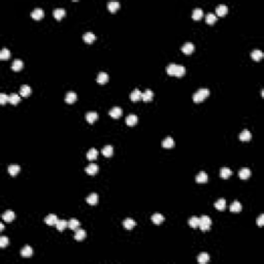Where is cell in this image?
<instances>
[{
    "label": "cell",
    "mask_w": 264,
    "mask_h": 264,
    "mask_svg": "<svg viewBox=\"0 0 264 264\" xmlns=\"http://www.w3.org/2000/svg\"><path fill=\"white\" fill-rule=\"evenodd\" d=\"M166 71L169 76H177V78H181V76H184L186 73V68L183 66V65H177L174 64V63H171L167 66Z\"/></svg>",
    "instance_id": "obj_1"
},
{
    "label": "cell",
    "mask_w": 264,
    "mask_h": 264,
    "mask_svg": "<svg viewBox=\"0 0 264 264\" xmlns=\"http://www.w3.org/2000/svg\"><path fill=\"white\" fill-rule=\"evenodd\" d=\"M209 95V89H199L195 94L193 95V101L195 103H199L202 102L207 96Z\"/></svg>",
    "instance_id": "obj_2"
},
{
    "label": "cell",
    "mask_w": 264,
    "mask_h": 264,
    "mask_svg": "<svg viewBox=\"0 0 264 264\" xmlns=\"http://www.w3.org/2000/svg\"><path fill=\"white\" fill-rule=\"evenodd\" d=\"M211 225H212V220L209 219V217L202 216L199 218V225H198V227L201 229V231H207L211 228Z\"/></svg>",
    "instance_id": "obj_3"
},
{
    "label": "cell",
    "mask_w": 264,
    "mask_h": 264,
    "mask_svg": "<svg viewBox=\"0 0 264 264\" xmlns=\"http://www.w3.org/2000/svg\"><path fill=\"white\" fill-rule=\"evenodd\" d=\"M194 49H195V46H194V44L192 43H186L182 46L181 50L182 52L186 54V55H190V54H192L194 52Z\"/></svg>",
    "instance_id": "obj_4"
},
{
    "label": "cell",
    "mask_w": 264,
    "mask_h": 264,
    "mask_svg": "<svg viewBox=\"0 0 264 264\" xmlns=\"http://www.w3.org/2000/svg\"><path fill=\"white\" fill-rule=\"evenodd\" d=\"M122 114H123L122 109H121L120 107H118V106L113 107V108L108 111V114L114 119H119L121 116H122Z\"/></svg>",
    "instance_id": "obj_5"
},
{
    "label": "cell",
    "mask_w": 264,
    "mask_h": 264,
    "mask_svg": "<svg viewBox=\"0 0 264 264\" xmlns=\"http://www.w3.org/2000/svg\"><path fill=\"white\" fill-rule=\"evenodd\" d=\"M108 81V74L106 72H99L97 74V83L99 85H104Z\"/></svg>",
    "instance_id": "obj_6"
},
{
    "label": "cell",
    "mask_w": 264,
    "mask_h": 264,
    "mask_svg": "<svg viewBox=\"0 0 264 264\" xmlns=\"http://www.w3.org/2000/svg\"><path fill=\"white\" fill-rule=\"evenodd\" d=\"M44 16V11L41 8H35L31 13V17L34 20H41Z\"/></svg>",
    "instance_id": "obj_7"
},
{
    "label": "cell",
    "mask_w": 264,
    "mask_h": 264,
    "mask_svg": "<svg viewBox=\"0 0 264 264\" xmlns=\"http://www.w3.org/2000/svg\"><path fill=\"white\" fill-rule=\"evenodd\" d=\"M227 13H228V7L225 5V4H220V5L217 6L216 13L219 16V17H224Z\"/></svg>",
    "instance_id": "obj_8"
},
{
    "label": "cell",
    "mask_w": 264,
    "mask_h": 264,
    "mask_svg": "<svg viewBox=\"0 0 264 264\" xmlns=\"http://www.w3.org/2000/svg\"><path fill=\"white\" fill-rule=\"evenodd\" d=\"M153 96H154V94H153V92H152V90H150V89H147L144 93H141V99L144 100V102L152 101Z\"/></svg>",
    "instance_id": "obj_9"
},
{
    "label": "cell",
    "mask_w": 264,
    "mask_h": 264,
    "mask_svg": "<svg viewBox=\"0 0 264 264\" xmlns=\"http://www.w3.org/2000/svg\"><path fill=\"white\" fill-rule=\"evenodd\" d=\"M21 255H22L23 258H30V257L33 255V250L29 246H25L22 249V251H21Z\"/></svg>",
    "instance_id": "obj_10"
},
{
    "label": "cell",
    "mask_w": 264,
    "mask_h": 264,
    "mask_svg": "<svg viewBox=\"0 0 264 264\" xmlns=\"http://www.w3.org/2000/svg\"><path fill=\"white\" fill-rule=\"evenodd\" d=\"M174 144H176V142H174V139L171 138V137H166V138H164L162 141V147L165 149H170V148H174Z\"/></svg>",
    "instance_id": "obj_11"
},
{
    "label": "cell",
    "mask_w": 264,
    "mask_h": 264,
    "mask_svg": "<svg viewBox=\"0 0 264 264\" xmlns=\"http://www.w3.org/2000/svg\"><path fill=\"white\" fill-rule=\"evenodd\" d=\"M20 169H21V167L19 166L18 164H11L8 166L7 170H8V174H10L11 176H16L19 172H20Z\"/></svg>",
    "instance_id": "obj_12"
},
{
    "label": "cell",
    "mask_w": 264,
    "mask_h": 264,
    "mask_svg": "<svg viewBox=\"0 0 264 264\" xmlns=\"http://www.w3.org/2000/svg\"><path fill=\"white\" fill-rule=\"evenodd\" d=\"M98 171V166L94 163H91L89 166L86 167V172L89 174V176H95Z\"/></svg>",
    "instance_id": "obj_13"
},
{
    "label": "cell",
    "mask_w": 264,
    "mask_h": 264,
    "mask_svg": "<svg viewBox=\"0 0 264 264\" xmlns=\"http://www.w3.org/2000/svg\"><path fill=\"white\" fill-rule=\"evenodd\" d=\"M58 220H59V219L57 218L56 215H49V216L44 219V222H46L48 225L53 226V225H56V224H57Z\"/></svg>",
    "instance_id": "obj_14"
},
{
    "label": "cell",
    "mask_w": 264,
    "mask_h": 264,
    "mask_svg": "<svg viewBox=\"0 0 264 264\" xmlns=\"http://www.w3.org/2000/svg\"><path fill=\"white\" fill-rule=\"evenodd\" d=\"M98 114L96 111H89V113L86 114V120L88 121L90 124H93L95 121L97 120Z\"/></svg>",
    "instance_id": "obj_15"
},
{
    "label": "cell",
    "mask_w": 264,
    "mask_h": 264,
    "mask_svg": "<svg viewBox=\"0 0 264 264\" xmlns=\"http://www.w3.org/2000/svg\"><path fill=\"white\" fill-rule=\"evenodd\" d=\"M207 182V174L204 171H200L196 176V183L198 184H204Z\"/></svg>",
    "instance_id": "obj_16"
},
{
    "label": "cell",
    "mask_w": 264,
    "mask_h": 264,
    "mask_svg": "<svg viewBox=\"0 0 264 264\" xmlns=\"http://www.w3.org/2000/svg\"><path fill=\"white\" fill-rule=\"evenodd\" d=\"M2 219H3L5 222L9 223V222L13 221V219H15V212H13V211H6L3 215H2Z\"/></svg>",
    "instance_id": "obj_17"
},
{
    "label": "cell",
    "mask_w": 264,
    "mask_h": 264,
    "mask_svg": "<svg viewBox=\"0 0 264 264\" xmlns=\"http://www.w3.org/2000/svg\"><path fill=\"white\" fill-rule=\"evenodd\" d=\"M86 231L83 230V229H76V235H74V239L78 240V242H82L86 238Z\"/></svg>",
    "instance_id": "obj_18"
},
{
    "label": "cell",
    "mask_w": 264,
    "mask_h": 264,
    "mask_svg": "<svg viewBox=\"0 0 264 264\" xmlns=\"http://www.w3.org/2000/svg\"><path fill=\"white\" fill-rule=\"evenodd\" d=\"M238 176L240 177L242 179H247L251 176V170L249 168H242V169L239 170L238 172Z\"/></svg>",
    "instance_id": "obj_19"
},
{
    "label": "cell",
    "mask_w": 264,
    "mask_h": 264,
    "mask_svg": "<svg viewBox=\"0 0 264 264\" xmlns=\"http://www.w3.org/2000/svg\"><path fill=\"white\" fill-rule=\"evenodd\" d=\"M130 99L132 100L133 102H136L138 100L141 99V92L138 90V89H135L134 91H132V93L130 94Z\"/></svg>",
    "instance_id": "obj_20"
},
{
    "label": "cell",
    "mask_w": 264,
    "mask_h": 264,
    "mask_svg": "<svg viewBox=\"0 0 264 264\" xmlns=\"http://www.w3.org/2000/svg\"><path fill=\"white\" fill-rule=\"evenodd\" d=\"M119 8H120V3H119V2L111 1L107 3V9H108L111 13H116Z\"/></svg>",
    "instance_id": "obj_21"
},
{
    "label": "cell",
    "mask_w": 264,
    "mask_h": 264,
    "mask_svg": "<svg viewBox=\"0 0 264 264\" xmlns=\"http://www.w3.org/2000/svg\"><path fill=\"white\" fill-rule=\"evenodd\" d=\"M76 98H78V96H76V93L69 92V93H67L66 96H65V102L71 104V103H73V102L76 101Z\"/></svg>",
    "instance_id": "obj_22"
},
{
    "label": "cell",
    "mask_w": 264,
    "mask_h": 264,
    "mask_svg": "<svg viewBox=\"0 0 264 264\" xmlns=\"http://www.w3.org/2000/svg\"><path fill=\"white\" fill-rule=\"evenodd\" d=\"M20 94L23 97H28L31 94V88L27 85H23L20 89Z\"/></svg>",
    "instance_id": "obj_23"
},
{
    "label": "cell",
    "mask_w": 264,
    "mask_h": 264,
    "mask_svg": "<svg viewBox=\"0 0 264 264\" xmlns=\"http://www.w3.org/2000/svg\"><path fill=\"white\" fill-rule=\"evenodd\" d=\"M251 138H252V134L249 130H244V131L239 134V139L242 141H251Z\"/></svg>",
    "instance_id": "obj_24"
},
{
    "label": "cell",
    "mask_w": 264,
    "mask_h": 264,
    "mask_svg": "<svg viewBox=\"0 0 264 264\" xmlns=\"http://www.w3.org/2000/svg\"><path fill=\"white\" fill-rule=\"evenodd\" d=\"M65 13H66V11H65L64 8H56L55 10H54V17H55L56 20L59 21L64 17Z\"/></svg>",
    "instance_id": "obj_25"
},
{
    "label": "cell",
    "mask_w": 264,
    "mask_h": 264,
    "mask_svg": "<svg viewBox=\"0 0 264 264\" xmlns=\"http://www.w3.org/2000/svg\"><path fill=\"white\" fill-rule=\"evenodd\" d=\"M137 121H138V119H137V117L135 114H129L126 118V124L128 126H134L137 123Z\"/></svg>",
    "instance_id": "obj_26"
},
{
    "label": "cell",
    "mask_w": 264,
    "mask_h": 264,
    "mask_svg": "<svg viewBox=\"0 0 264 264\" xmlns=\"http://www.w3.org/2000/svg\"><path fill=\"white\" fill-rule=\"evenodd\" d=\"M101 153H102V155H103L104 157H107V158L111 157V156L114 154V149H113V147H111V146H105V147H104V148L101 150Z\"/></svg>",
    "instance_id": "obj_27"
},
{
    "label": "cell",
    "mask_w": 264,
    "mask_h": 264,
    "mask_svg": "<svg viewBox=\"0 0 264 264\" xmlns=\"http://www.w3.org/2000/svg\"><path fill=\"white\" fill-rule=\"evenodd\" d=\"M231 174H232V171L227 167H223L220 170V176L222 177V179H229V177L231 176Z\"/></svg>",
    "instance_id": "obj_28"
},
{
    "label": "cell",
    "mask_w": 264,
    "mask_h": 264,
    "mask_svg": "<svg viewBox=\"0 0 264 264\" xmlns=\"http://www.w3.org/2000/svg\"><path fill=\"white\" fill-rule=\"evenodd\" d=\"M251 57L252 59L255 60V61H260L263 58V53L261 52L260 50H254L251 54Z\"/></svg>",
    "instance_id": "obj_29"
},
{
    "label": "cell",
    "mask_w": 264,
    "mask_h": 264,
    "mask_svg": "<svg viewBox=\"0 0 264 264\" xmlns=\"http://www.w3.org/2000/svg\"><path fill=\"white\" fill-rule=\"evenodd\" d=\"M86 200H87V202L89 203V204L91 205H95L98 201V196L96 193H92L90 194V195L88 196L87 198H86Z\"/></svg>",
    "instance_id": "obj_30"
},
{
    "label": "cell",
    "mask_w": 264,
    "mask_h": 264,
    "mask_svg": "<svg viewBox=\"0 0 264 264\" xmlns=\"http://www.w3.org/2000/svg\"><path fill=\"white\" fill-rule=\"evenodd\" d=\"M83 38H84V40H85L87 43H92L93 41L95 40L96 36H95L94 34L92 33V32H86V33L84 34Z\"/></svg>",
    "instance_id": "obj_31"
},
{
    "label": "cell",
    "mask_w": 264,
    "mask_h": 264,
    "mask_svg": "<svg viewBox=\"0 0 264 264\" xmlns=\"http://www.w3.org/2000/svg\"><path fill=\"white\" fill-rule=\"evenodd\" d=\"M152 221H153V223L156 224V225H160V224L164 221V217L161 214H155L152 216Z\"/></svg>",
    "instance_id": "obj_32"
},
{
    "label": "cell",
    "mask_w": 264,
    "mask_h": 264,
    "mask_svg": "<svg viewBox=\"0 0 264 264\" xmlns=\"http://www.w3.org/2000/svg\"><path fill=\"white\" fill-rule=\"evenodd\" d=\"M215 207H216L218 211H224L226 207V200L223 199V198L217 200L216 203H215Z\"/></svg>",
    "instance_id": "obj_33"
},
{
    "label": "cell",
    "mask_w": 264,
    "mask_h": 264,
    "mask_svg": "<svg viewBox=\"0 0 264 264\" xmlns=\"http://www.w3.org/2000/svg\"><path fill=\"white\" fill-rule=\"evenodd\" d=\"M202 17H203V11H202L201 8H195V9H194L193 13H192L193 20L198 21V20H200Z\"/></svg>",
    "instance_id": "obj_34"
},
{
    "label": "cell",
    "mask_w": 264,
    "mask_h": 264,
    "mask_svg": "<svg viewBox=\"0 0 264 264\" xmlns=\"http://www.w3.org/2000/svg\"><path fill=\"white\" fill-rule=\"evenodd\" d=\"M20 101H21V97L19 96L18 94H16V93H13V94H10L8 96V102L11 104H13V105L19 103Z\"/></svg>",
    "instance_id": "obj_35"
},
{
    "label": "cell",
    "mask_w": 264,
    "mask_h": 264,
    "mask_svg": "<svg viewBox=\"0 0 264 264\" xmlns=\"http://www.w3.org/2000/svg\"><path fill=\"white\" fill-rule=\"evenodd\" d=\"M123 225L127 230H131V229L136 225V223H135V221L132 220V219H126V220L123 222Z\"/></svg>",
    "instance_id": "obj_36"
},
{
    "label": "cell",
    "mask_w": 264,
    "mask_h": 264,
    "mask_svg": "<svg viewBox=\"0 0 264 264\" xmlns=\"http://www.w3.org/2000/svg\"><path fill=\"white\" fill-rule=\"evenodd\" d=\"M23 66H24V64H23V62L21 60H15L13 62V64H11V68L15 71H20L23 68Z\"/></svg>",
    "instance_id": "obj_37"
},
{
    "label": "cell",
    "mask_w": 264,
    "mask_h": 264,
    "mask_svg": "<svg viewBox=\"0 0 264 264\" xmlns=\"http://www.w3.org/2000/svg\"><path fill=\"white\" fill-rule=\"evenodd\" d=\"M97 155H98V152L95 150L94 148H92L87 153V159L89 161H93V160H95V159L97 158Z\"/></svg>",
    "instance_id": "obj_38"
},
{
    "label": "cell",
    "mask_w": 264,
    "mask_h": 264,
    "mask_svg": "<svg viewBox=\"0 0 264 264\" xmlns=\"http://www.w3.org/2000/svg\"><path fill=\"white\" fill-rule=\"evenodd\" d=\"M56 227H57L58 231H63L66 227H68V222L64 220H58L57 224H56Z\"/></svg>",
    "instance_id": "obj_39"
},
{
    "label": "cell",
    "mask_w": 264,
    "mask_h": 264,
    "mask_svg": "<svg viewBox=\"0 0 264 264\" xmlns=\"http://www.w3.org/2000/svg\"><path fill=\"white\" fill-rule=\"evenodd\" d=\"M197 260H198V262L201 263V264L207 263V262H209V254H206V253H201L199 256H198Z\"/></svg>",
    "instance_id": "obj_40"
},
{
    "label": "cell",
    "mask_w": 264,
    "mask_h": 264,
    "mask_svg": "<svg viewBox=\"0 0 264 264\" xmlns=\"http://www.w3.org/2000/svg\"><path fill=\"white\" fill-rule=\"evenodd\" d=\"M188 224H189V226H190V227L197 228L198 225H199V218H197V217H192V218L189 219Z\"/></svg>",
    "instance_id": "obj_41"
},
{
    "label": "cell",
    "mask_w": 264,
    "mask_h": 264,
    "mask_svg": "<svg viewBox=\"0 0 264 264\" xmlns=\"http://www.w3.org/2000/svg\"><path fill=\"white\" fill-rule=\"evenodd\" d=\"M242 204H240L238 201H234L230 206V211L232 212H239L240 211H242Z\"/></svg>",
    "instance_id": "obj_42"
},
{
    "label": "cell",
    "mask_w": 264,
    "mask_h": 264,
    "mask_svg": "<svg viewBox=\"0 0 264 264\" xmlns=\"http://www.w3.org/2000/svg\"><path fill=\"white\" fill-rule=\"evenodd\" d=\"M68 227L71 230H76L79 227V222L76 219H71V220L68 221Z\"/></svg>",
    "instance_id": "obj_43"
},
{
    "label": "cell",
    "mask_w": 264,
    "mask_h": 264,
    "mask_svg": "<svg viewBox=\"0 0 264 264\" xmlns=\"http://www.w3.org/2000/svg\"><path fill=\"white\" fill-rule=\"evenodd\" d=\"M216 21H217V16L215 15V13H209L206 15V23H207V24L212 25V24H215V23H216Z\"/></svg>",
    "instance_id": "obj_44"
},
{
    "label": "cell",
    "mask_w": 264,
    "mask_h": 264,
    "mask_svg": "<svg viewBox=\"0 0 264 264\" xmlns=\"http://www.w3.org/2000/svg\"><path fill=\"white\" fill-rule=\"evenodd\" d=\"M10 57V52L7 49H2L1 52H0V59L1 60H6Z\"/></svg>",
    "instance_id": "obj_45"
},
{
    "label": "cell",
    "mask_w": 264,
    "mask_h": 264,
    "mask_svg": "<svg viewBox=\"0 0 264 264\" xmlns=\"http://www.w3.org/2000/svg\"><path fill=\"white\" fill-rule=\"evenodd\" d=\"M9 244V239L6 236H1L0 237V247L2 248V249H4L7 245Z\"/></svg>",
    "instance_id": "obj_46"
},
{
    "label": "cell",
    "mask_w": 264,
    "mask_h": 264,
    "mask_svg": "<svg viewBox=\"0 0 264 264\" xmlns=\"http://www.w3.org/2000/svg\"><path fill=\"white\" fill-rule=\"evenodd\" d=\"M7 101H8V96H7V95H5L4 93H1V94H0V103L5 104Z\"/></svg>",
    "instance_id": "obj_47"
},
{
    "label": "cell",
    "mask_w": 264,
    "mask_h": 264,
    "mask_svg": "<svg viewBox=\"0 0 264 264\" xmlns=\"http://www.w3.org/2000/svg\"><path fill=\"white\" fill-rule=\"evenodd\" d=\"M257 224H258L259 227H262L264 225V215H260V217L257 220Z\"/></svg>",
    "instance_id": "obj_48"
},
{
    "label": "cell",
    "mask_w": 264,
    "mask_h": 264,
    "mask_svg": "<svg viewBox=\"0 0 264 264\" xmlns=\"http://www.w3.org/2000/svg\"><path fill=\"white\" fill-rule=\"evenodd\" d=\"M3 228H4L3 224H0V229H1V230H3Z\"/></svg>",
    "instance_id": "obj_49"
}]
</instances>
